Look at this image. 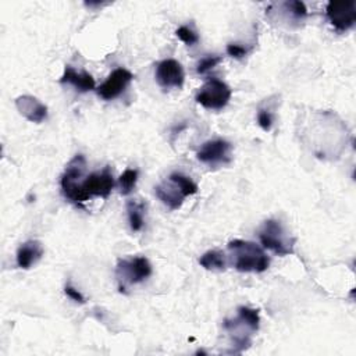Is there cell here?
<instances>
[{
    "label": "cell",
    "instance_id": "obj_1",
    "mask_svg": "<svg viewBox=\"0 0 356 356\" xmlns=\"http://www.w3.org/2000/svg\"><path fill=\"white\" fill-rule=\"evenodd\" d=\"M115 185L113 172L108 165H106L102 171H95L86 175L82 181L75 185L63 188L61 192L64 197L74 203L78 207H83V203L93 196L97 197H108L113 188Z\"/></svg>",
    "mask_w": 356,
    "mask_h": 356
},
{
    "label": "cell",
    "instance_id": "obj_2",
    "mask_svg": "<svg viewBox=\"0 0 356 356\" xmlns=\"http://www.w3.org/2000/svg\"><path fill=\"white\" fill-rule=\"evenodd\" d=\"M231 264L241 273H263L270 266V257L254 242L234 239L228 243Z\"/></svg>",
    "mask_w": 356,
    "mask_h": 356
},
{
    "label": "cell",
    "instance_id": "obj_3",
    "mask_svg": "<svg viewBox=\"0 0 356 356\" xmlns=\"http://www.w3.org/2000/svg\"><path fill=\"white\" fill-rule=\"evenodd\" d=\"M238 317L232 320H224V328L234 337V345L241 346V350L250 345V334L245 332V328L256 332L260 325V316L257 309L248 306H239L236 309Z\"/></svg>",
    "mask_w": 356,
    "mask_h": 356
},
{
    "label": "cell",
    "instance_id": "obj_4",
    "mask_svg": "<svg viewBox=\"0 0 356 356\" xmlns=\"http://www.w3.org/2000/svg\"><path fill=\"white\" fill-rule=\"evenodd\" d=\"M115 275L118 281V288L121 292H124L128 285L139 284L147 280L152 275V264L143 256L120 259L115 267Z\"/></svg>",
    "mask_w": 356,
    "mask_h": 356
},
{
    "label": "cell",
    "instance_id": "obj_5",
    "mask_svg": "<svg viewBox=\"0 0 356 356\" xmlns=\"http://www.w3.org/2000/svg\"><path fill=\"white\" fill-rule=\"evenodd\" d=\"M259 239L263 248L273 250L275 254L286 256L293 253L295 239L291 238L280 221L267 220L259 231Z\"/></svg>",
    "mask_w": 356,
    "mask_h": 356
},
{
    "label": "cell",
    "instance_id": "obj_6",
    "mask_svg": "<svg viewBox=\"0 0 356 356\" xmlns=\"http://www.w3.org/2000/svg\"><path fill=\"white\" fill-rule=\"evenodd\" d=\"M231 95V88L225 82L213 78L199 89L195 100L204 108L221 110L228 104Z\"/></svg>",
    "mask_w": 356,
    "mask_h": 356
},
{
    "label": "cell",
    "instance_id": "obj_7",
    "mask_svg": "<svg viewBox=\"0 0 356 356\" xmlns=\"http://www.w3.org/2000/svg\"><path fill=\"white\" fill-rule=\"evenodd\" d=\"M325 15L338 32H345L356 22V3L353 0L330 1L325 7Z\"/></svg>",
    "mask_w": 356,
    "mask_h": 356
},
{
    "label": "cell",
    "instance_id": "obj_8",
    "mask_svg": "<svg viewBox=\"0 0 356 356\" xmlns=\"http://www.w3.org/2000/svg\"><path fill=\"white\" fill-rule=\"evenodd\" d=\"M232 146L224 139H213L204 142L196 153L199 161L209 165L228 164L231 161Z\"/></svg>",
    "mask_w": 356,
    "mask_h": 356
},
{
    "label": "cell",
    "instance_id": "obj_9",
    "mask_svg": "<svg viewBox=\"0 0 356 356\" xmlns=\"http://www.w3.org/2000/svg\"><path fill=\"white\" fill-rule=\"evenodd\" d=\"M156 81L164 89H179L185 81L182 65L174 58H165L156 65Z\"/></svg>",
    "mask_w": 356,
    "mask_h": 356
},
{
    "label": "cell",
    "instance_id": "obj_10",
    "mask_svg": "<svg viewBox=\"0 0 356 356\" xmlns=\"http://www.w3.org/2000/svg\"><path fill=\"white\" fill-rule=\"evenodd\" d=\"M132 79H134V75L131 71H128L125 68H117L96 89L97 95L103 100H114L128 88V85L131 83Z\"/></svg>",
    "mask_w": 356,
    "mask_h": 356
},
{
    "label": "cell",
    "instance_id": "obj_11",
    "mask_svg": "<svg viewBox=\"0 0 356 356\" xmlns=\"http://www.w3.org/2000/svg\"><path fill=\"white\" fill-rule=\"evenodd\" d=\"M15 107L21 115H24L31 122H42L47 117V107L31 95L18 96L15 99Z\"/></svg>",
    "mask_w": 356,
    "mask_h": 356
},
{
    "label": "cell",
    "instance_id": "obj_12",
    "mask_svg": "<svg viewBox=\"0 0 356 356\" xmlns=\"http://www.w3.org/2000/svg\"><path fill=\"white\" fill-rule=\"evenodd\" d=\"M156 196L170 209V210H177L182 206L185 195L182 193L181 188L178 186L177 182L168 178L167 182L160 184L154 188Z\"/></svg>",
    "mask_w": 356,
    "mask_h": 356
},
{
    "label": "cell",
    "instance_id": "obj_13",
    "mask_svg": "<svg viewBox=\"0 0 356 356\" xmlns=\"http://www.w3.org/2000/svg\"><path fill=\"white\" fill-rule=\"evenodd\" d=\"M43 256V246L39 241H26L17 250V266L28 270Z\"/></svg>",
    "mask_w": 356,
    "mask_h": 356
},
{
    "label": "cell",
    "instance_id": "obj_14",
    "mask_svg": "<svg viewBox=\"0 0 356 356\" xmlns=\"http://www.w3.org/2000/svg\"><path fill=\"white\" fill-rule=\"evenodd\" d=\"M60 82L61 83H71L79 92H89V90H93L95 86H96L95 79L89 72H86V71L76 72L71 65H65L64 72L60 78Z\"/></svg>",
    "mask_w": 356,
    "mask_h": 356
},
{
    "label": "cell",
    "instance_id": "obj_15",
    "mask_svg": "<svg viewBox=\"0 0 356 356\" xmlns=\"http://www.w3.org/2000/svg\"><path fill=\"white\" fill-rule=\"evenodd\" d=\"M199 264L206 270L222 271L227 267V260H225V256L222 252L209 250L199 257Z\"/></svg>",
    "mask_w": 356,
    "mask_h": 356
},
{
    "label": "cell",
    "instance_id": "obj_16",
    "mask_svg": "<svg viewBox=\"0 0 356 356\" xmlns=\"http://www.w3.org/2000/svg\"><path fill=\"white\" fill-rule=\"evenodd\" d=\"M127 213H128V221H129L131 229L134 232L140 231L145 224V218H143L145 204L136 200H129L127 203Z\"/></svg>",
    "mask_w": 356,
    "mask_h": 356
},
{
    "label": "cell",
    "instance_id": "obj_17",
    "mask_svg": "<svg viewBox=\"0 0 356 356\" xmlns=\"http://www.w3.org/2000/svg\"><path fill=\"white\" fill-rule=\"evenodd\" d=\"M138 181V170H132V168H127L118 178V188H120V193L127 196L129 195L136 185Z\"/></svg>",
    "mask_w": 356,
    "mask_h": 356
},
{
    "label": "cell",
    "instance_id": "obj_18",
    "mask_svg": "<svg viewBox=\"0 0 356 356\" xmlns=\"http://www.w3.org/2000/svg\"><path fill=\"white\" fill-rule=\"evenodd\" d=\"M168 178L178 184V186L181 188V191L185 195V197L191 196V195H195L197 192V185L189 177H186V175H184L181 172H172V174H170Z\"/></svg>",
    "mask_w": 356,
    "mask_h": 356
},
{
    "label": "cell",
    "instance_id": "obj_19",
    "mask_svg": "<svg viewBox=\"0 0 356 356\" xmlns=\"http://www.w3.org/2000/svg\"><path fill=\"white\" fill-rule=\"evenodd\" d=\"M175 35L188 46H192V44L199 42V35L193 29H191L189 26H179L175 31Z\"/></svg>",
    "mask_w": 356,
    "mask_h": 356
},
{
    "label": "cell",
    "instance_id": "obj_20",
    "mask_svg": "<svg viewBox=\"0 0 356 356\" xmlns=\"http://www.w3.org/2000/svg\"><path fill=\"white\" fill-rule=\"evenodd\" d=\"M221 57L220 56H207L204 58H202L199 63H197V67H196V71L197 74H206L207 71L213 70L214 67H217L220 63H221Z\"/></svg>",
    "mask_w": 356,
    "mask_h": 356
},
{
    "label": "cell",
    "instance_id": "obj_21",
    "mask_svg": "<svg viewBox=\"0 0 356 356\" xmlns=\"http://www.w3.org/2000/svg\"><path fill=\"white\" fill-rule=\"evenodd\" d=\"M257 124L263 131H270L273 127V115L267 110H259L257 113Z\"/></svg>",
    "mask_w": 356,
    "mask_h": 356
},
{
    "label": "cell",
    "instance_id": "obj_22",
    "mask_svg": "<svg viewBox=\"0 0 356 356\" xmlns=\"http://www.w3.org/2000/svg\"><path fill=\"white\" fill-rule=\"evenodd\" d=\"M248 51L249 50L245 46H241L236 43H229L227 46V53L234 58H243L248 54Z\"/></svg>",
    "mask_w": 356,
    "mask_h": 356
},
{
    "label": "cell",
    "instance_id": "obj_23",
    "mask_svg": "<svg viewBox=\"0 0 356 356\" xmlns=\"http://www.w3.org/2000/svg\"><path fill=\"white\" fill-rule=\"evenodd\" d=\"M64 292L67 293L68 298H71L74 302H78V303H85V296L78 291L75 289L72 285L67 284L65 288H64Z\"/></svg>",
    "mask_w": 356,
    "mask_h": 356
}]
</instances>
